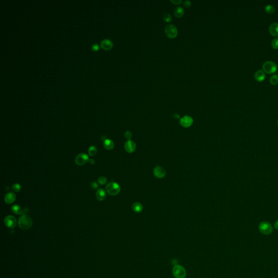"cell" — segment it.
<instances>
[{"label": "cell", "instance_id": "cell-1", "mask_svg": "<svg viewBox=\"0 0 278 278\" xmlns=\"http://www.w3.org/2000/svg\"><path fill=\"white\" fill-rule=\"evenodd\" d=\"M33 222L29 216L22 215L19 219L18 224L19 227L22 230H27L32 227Z\"/></svg>", "mask_w": 278, "mask_h": 278}, {"label": "cell", "instance_id": "cell-2", "mask_svg": "<svg viewBox=\"0 0 278 278\" xmlns=\"http://www.w3.org/2000/svg\"><path fill=\"white\" fill-rule=\"evenodd\" d=\"M105 189L106 192L110 195L116 196L120 193L121 187L117 183L111 181L106 185Z\"/></svg>", "mask_w": 278, "mask_h": 278}, {"label": "cell", "instance_id": "cell-3", "mask_svg": "<svg viewBox=\"0 0 278 278\" xmlns=\"http://www.w3.org/2000/svg\"><path fill=\"white\" fill-rule=\"evenodd\" d=\"M259 229L260 232L263 235H268L273 232V227L272 224L266 221L262 222L259 224Z\"/></svg>", "mask_w": 278, "mask_h": 278}, {"label": "cell", "instance_id": "cell-4", "mask_svg": "<svg viewBox=\"0 0 278 278\" xmlns=\"http://www.w3.org/2000/svg\"><path fill=\"white\" fill-rule=\"evenodd\" d=\"M277 65L272 61H267L265 62L262 65V68L263 71L268 74H272L277 71Z\"/></svg>", "mask_w": 278, "mask_h": 278}, {"label": "cell", "instance_id": "cell-5", "mask_svg": "<svg viewBox=\"0 0 278 278\" xmlns=\"http://www.w3.org/2000/svg\"><path fill=\"white\" fill-rule=\"evenodd\" d=\"M172 273L176 278H185L186 275V271L183 266L176 265L173 268Z\"/></svg>", "mask_w": 278, "mask_h": 278}, {"label": "cell", "instance_id": "cell-6", "mask_svg": "<svg viewBox=\"0 0 278 278\" xmlns=\"http://www.w3.org/2000/svg\"><path fill=\"white\" fill-rule=\"evenodd\" d=\"M165 33L169 38H175L178 35V29L176 26L173 24H169L166 26L165 29Z\"/></svg>", "mask_w": 278, "mask_h": 278}, {"label": "cell", "instance_id": "cell-7", "mask_svg": "<svg viewBox=\"0 0 278 278\" xmlns=\"http://www.w3.org/2000/svg\"><path fill=\"white\" fill-rule=\"evenodd\" d=\"M89 160L88 156L85 153L79 154L75 158V163L77 165L79 166H82L86 164Z\"/></svg>", "mask_w": 278, "mask_h": 278}, {"label": "cell", "instance_id": "cell-8", "mask_svg": "<svg viewBox=\"0 0 278 278\" xmlns=\"http://www.w3.org/2000/svg\"><path fill=\"white\" fill-rule=\"evenodd\" d=\"M4 223L7 227L13 228L16 227L17 224V221L14 216L9 215L4 219Z\"/></svg>", "mask_w": 278, "mask_h": 278}, {"label": "cell", "instance_id": "cell-9", "mask_svg": "<svg viewBox=\"0 0 278 278\" xmlns=\"http://www.w3.org/2000/svg\"><path fill=\"white\" fill-rule=\"evenodd\" d=\"M194 123V120L191 116H185L180 120V124L184 128H189L192 126Z\"/></svg>", "mask_w": 278, "mask_h": 278}, {"label": "cell", "instance_id": "cell-10", "mask_svg": "<svg viewBox=\"0 0 278 278\" xmlns=\"http://www.w3.org/2000/svg\"><path fill=\"white\" fill-rule=\"evenodd\" d=\"M136 144L131 140H128L124 145V148L127 152L131 153L134 152L136 149Z\"/></svg>", "mask_w": 278, "mask_h": 278}, {"label": "cell", "instance_id": "cell-11", "mask_svg": "<svg viewBox=\"0 0 278 278\" xmlns=\"http://www.w3.org/2000/svg\"><path fill=\"white\" fill-rule=\"evenodd\" d=\"M153 173L154 176L158 178H163L166 175V171L165 169L160 166H157L154 169Z\"/></svg>", "mask_w": 278, "mask_h": 278}, {"label": "cell", "instance_id": "cell-12", "mask_svg": "<svg viewBox=\"0 0 278 278\" xmlns=\"http://www.w3.org/2000/svg\"><path fill=\"white\" fill-rule=\"evenodd\" d=\"M101 46L103 50H109L113 46V43L109 39H105L101 42Z\"/></svg>", "mask_w": 278, "mask_h": 278}, {"label": "cell", "instance_id": "cell-13", "mask_svg": "<svg viewBox=\"0 0 278 278\" xmlns=\"http://www.w3.org/2000/svg\"><path fill=\"white\" fill-rule=\"evenodd\" d=\"M270 34L274 37H278V23L273 22L269 27Z\"/></svg>", "mask_w": 278, "mask_h": 278}, {"label": "cell", "instance_id": "cell-14", "mask_svg": "<svg viewBox=\"0 0 278 278\" xmlns=\"http://www.w3.org/2000/svg\"><path fill=\"white\" fill-rule=\"evenodd\" d=\"M16 199V195L13 192H8L4 196V201L8 204L14 202Z\"/></svg>", "mask_w": 278, "mask_h": 278}, {"label": "cell", "instance_id": "cell-15", "mask_svg": "<svg viewBox=\"0 0 278 278\" xmlns=\"http://www.w3.org/2000/svg\"><path fill=\"white\" fill-rule=\"evenodd\" d=\"M96 197L97 199L100 201H104L106 197V194L105 190L103 189H98L96 194Z\"/></svg>", "mask_w": 278, "mask_h": 278}, {"label": "cell", "instance_id": "cell-16", "mask_svg": "<svg viewBox=\"0 0 278 278\" xmlns=\"http://www.w3.org/2000/svg\"><path fill=\"white\" fill-rule=\"evenodd\" d=\"M266 77V75L265 72L261 70H259L255 73L254 78L255 80L258 82H262L265 80Z\"/></svg>", "mask_w": 278, "mask_h": 278}, {"label": "cell", "instance_id": "cell-17", "mask_svg": "<svg viewBox=\"0 0 278 278\" xmlns=\"http://www.w3.org/2000/svg\"><path fill=\"white\" fill-rule=\"evenodd\" d=\"M103 146L107 150H111L114 147V142L110 139H106L104 141Z\"/></svg>", "mask_w": 278, "mask_h": 278}, {"label": "cell", "instance_id": "cell-18", "mask_svg": "<svg viewBox=\"0 0 278 278\" xmlns=\"http://www.w3.org/2000/svg\"><path fill=\"white\" fill-rule=\"evenodd\" d=\"M184 12L185 11L184 8L179 6V7H177V8H175L174 10V14L175 17H176L178 18H180L184 15Z\"/></svg>", "mask_w": 278, "mask_h": 278}, {"label": "cell", "instance_id": "cell-19", "mask_svg": "<svg viewBox=\"0 0 278 278\" xmlns=\"http://www.w3.org/2000/svg\"><path fill=\"white\" fill-rule=\"evenodd\" d=\"M12 211L13 213L17 215H22L23 210L21 207L19 205H14L12 207Z\"/></svg>", "mask_w": 278, "mask_h": 278}, {"label": "cell", "instance_id": "cell-20", "mask_svg": "<svg viewBox=\"0 0 278 278\" xmlns=\"http://www.w3.org/2000/svg\"><path fill=\"white\" fill-rule=\"evenodd\" d=\"M132 209L136 212H140L141 211H142L143 209V207L141 204L140 203H135L133 204L132 206Z\"/></svg>", "mask_w": 278, "mask_h": 278}, {"label": "cell", "instance_id": "cell-21", "mask_svg": "<svg viewBox=\"0 0 278 278\" xmlns=\"http://www.w3.org/2000/svg\"><path fill=\"white\" fill-rule=\"evenodd\" d=\"M265 10L266 12L268 14H272L275 12V8L271 4H267L265 7Z\"/></svg>", "mask_w": 278, "mask_h": 278}, {"label": "cell", "instance_id": "cell-22", "mask_svg": "<svg viewBox=\"0 0 278 278\" xmlns=\"http://www.w3.org/2000/svg\"><path fill=\"white\" fill-rule=\"evenodd\" d=\"M97 148L96 147L94 146H90L88 149L89 154L90 156H95L97 153Z\"/></svg>", "mask_w": 278, "mask_h": 278}, {"label": "cell", "instance_id": "cell-23", "mask_svg": "<svg viewBox=\"0 0 278 278\" xmlns=\"http://www.w3.org/2000/svg\"><path fill=\"white\" fill-rule=\"evenodd\" d=\"M270 83L272 85H277L278 83V75H273L270 78Z\"/></svg>", "mask_w": 278, "mask_h": 278}, {"label": "cell", "instance_id": "cell-24", "mask_svg": "<svg viewBox=\"0 0 278 278\" xmlns=\"http://www.w3.org/2000/svg\"><path fill=\"white\" fill-rule=\"evenodd\" d=\"M21 189V186L20 185V184L19 183H16V184H14L13 185V186H12V190H13V191L15 192H19Z\"/></svg>", "mask_w": 278, "mask_h": 278}, {"label": "cell", "instance_id": "cell-25", "mask_svg": "<svg viewBox=\"0 0 278 278\" xmlns=\"http://www.w3.org/2000/svg\"><path fill=\"white\" fill-rule=\"evenodd\" d=\"M97 181H98V183L99 184H100V185H104V184H105L106 183L107 179H106V178L105 177L102 176V177H100V178L98 179Z\"/></svg>", "mask_w": 278, "mask_h": 278}, {"label": "cell", "instance_id": "cell-26", "mask_svg": "<svg viewBox=\"0 0 278 278\" xmlns=\"http://www.w3.org/2000/svg\"><path fill=\"white\" fill-rule=\"evenodd\" d=\"M271 45L274 49H278V38H275L272 41Z\"/></svg>", "mask_w": 278, "mask_h": 278}, {"label": "cell", "instance_id": "cell-27", "mask_svg": "<svg viewBox=\"0 0 278 278\" xmlns=\"http://www.w3.org/2000/svg\"><path fill=\"white\" fill-rule=\"evenodd\" d=\"M163 19L166 22H169L172 20V17L169 13H165L163 15Z\"/></svg>", "mask_w": 278, "mask_h": 278}, {"label": "cell", "instance_id": "cell-28", "mask_svg": "<svg viewBox=\"0 0 278 278\" xmlns=\"http://www.w3.org/2000/svg\"><path fill=\"white\" fill-rule=\"evenodd\" d=\"M132 136H133V134L130 131H127L126 132L124 133L125 138L128 139V140H130V139L131 138Z\"/></svg>", "mask_w": 278, "mask_h": 278}, {"label": "cell", "instance_id": "cell-29", "mask_svg": "<svg viewBox=\"0 0 278 278\" xmlns=\"http://www.w3.org/2000/svg\"><path fill=\"white\" fill-rule=\"evenodd\" d=\"M184 6L186 7V8H189L190 7V6H191V2L190 1H185L184 3Z\"/></svg>", "mask_w": 278, "mask_h": 278}, {"label": "cell", "instance_id": "cell-30", "mask_svg": "<svg viewBox=\"0 0 278 278\" xmlns=\"http://www.w3.org/2000/svg\"><path fill=\"white\" fill-rule=\"evenodd\" d=\"M171 2L174 4L178 5V4L181 3L182 2V0H171Z\"/></svg>", "mask_w": 278, "mask_h": 278}, {"label": "cell", "instance_id": "cell-31", "mask_svg": "<svg viewBox=\"0 0 278 278\" xmlns=\"http://www.w3.org/2000/svg\"><path fill=\"white\" fill-rule=\"evenodd\" d=\"M91 187L93 189H97L98 187V184L96 182H93L91 183Z\"/></svg>", "mask_w": 278, "mask_h": 278}, {"label": "cell", "instance_id": "cell-32", "mask_svg": "<svg viewBox=\"0 0 278 278\" xmlns=\"http://www.w3.org/2000/svg\"><path fill=\"white\" fill-rule=\"evenodd\" d=\"M91 48H92L93 51H97V50L98 49V46L97 44H94L93 45Z\"/></svg>", "mask_w": 278, "mask_h": 278}, {"label": "cell", "instance_id": "cell-33", "mask_svg": "<svg viewBox=\"0 0 278 278\" xmlns=\"http://www.w3.org/2000/svg\"><path fill=\"white\" fill-rule=\"evenodd\" d=\"M274 226L275 229L278 230V219L277 220V221H276V222H275Z\"/></svg>", "mask_w": 278, "mask_h": 278}, {"label": "cell", "instance_id": "cell-34", "mask_svg": "<svg viewBox=\"0 0 278 278\" xmlns=\"http://www.w3.org/2000/svg\"><path fill=\"white\" fill-rule=\"evenodd\" d=\"M89 163H90V164L91 165L95 164V160L93 159H89Z\"/></svg>", "mask_w": 278, "mask_h": 278}, {"label": "cell", "instance_id": "cell-35", "mask_svg": "<svg viewBox=\"0 0 278 278\" xmlns=\"http://www.w3.org/2000/svg\"><path fill=\"white\" fill-rule=\"evenodd\" d=\"M173 117H174V118H176V119L180 118V116H179V115H178V114H174V116H173Z\"/></svg>", "mask_w": 278, "mask_h": 278}, {"label": "cell", "instance_id": "cell-36", "mask_svg": "<svg viewBox=\"0 0 278 278\" xmlns=\"http://www.w3.org/2000/svg\"><path fill=\"white\" fill-rule=\"evenodd\" d=\"M277 124H278V121H277Z\"/></svg>", "mask_w": 278, "mask_h": 278}]
</instances>
